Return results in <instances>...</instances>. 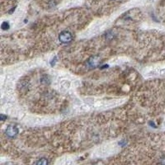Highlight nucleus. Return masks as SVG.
Here are the masks:
<instances>
[{
  "instance_id": "3",
  "label": "nucleus",
  "mask_w": 165,
  "mask_h": 165,
  "mask_svg": "<svg viewBox=\"0 0 165 165\" xmlns=\"http://www.w3.org/2000/svg\"><path fill=\"white\" fill-rule=\"evenodd\" d=\"M2 28L3 30H7L9 28V24L7 23V22H2Z\"/></svg>"
},
{
  "instance_id": "2",
  "label": "nucleus",
  "mask_w": 165,
  "mask_h": 165,
  "mask_svg": "<svg viewBox=\"0 0 165 165\" xmlns=\"http://www.w3.org/2000/svg\"><path fill=\"white\" fill-rule=\"evenodd\" d=\"M18 133V130L16 126H9L6 130V135L10 138L15 137Z\"/></svg>"
},
{
  "instance_id": "4",
  "label": "nucleus",
  "mask_w": 165,
  "mask_h": 165,
  "mask_svg": "<svg viewBox=\"0 0 165 165\" xmlns=\"http://www.w3.org/2000/svg\"><path fill=\"white\" fill-rule=\"evenodd\" d=\"M37 163V164H46V163H48V161H47L46 159H45V158H41V159L38 161Z\"/></svg>"
},
{
  "instance_id": "1",
  "label": "nucleus",
  "mask_w": 165,
  "mask_h": 165,
  "mask_svg": "<svg viewBox=\"0 0 165 165\" xmlns=\"http://www.w3.org/2000/svg\"><path fill=\"white\" fill-rule=\"evenodd\" d=\"M59 40L62 43L66 44V43H69L73 40V36L69 32H62L59 35Z\"/></svg>"
}]
</instances>
